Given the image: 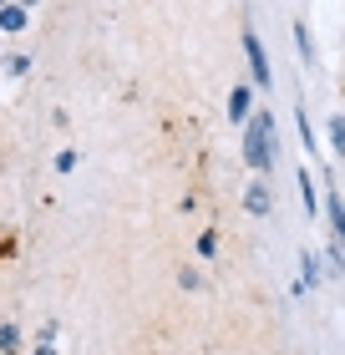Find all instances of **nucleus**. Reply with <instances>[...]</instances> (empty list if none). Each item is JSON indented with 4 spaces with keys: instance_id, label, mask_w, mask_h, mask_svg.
I'll list each match as a JSON object with an SVG mask.
<instances>
[{
    "instance_id": "1",
    "label": "nucleus",
    "mask_w": 345,
    "mask_h": 355,
    "mask_svg": "<svg viewBox=\"0 0 345 355\" xmlns=\"http://www.w3.org/2000/svg\"><path fill=\"white\" fill-rule=\"evenodd\" d=\"M244 163L254 173H269L274 168V117L269 112H254L244 122Z\"/></svg>"
},
{
    "instance_id": "2",
    "label": "nucleus",
    "mask_w": 345,
    "mask_h": 355,
    "mask_svg": "<svg viewBox=\"0 0 345 355\" xmlns=\"http://www.w3.org/2000/svg\"><path fill=\"white\" fill-rule=\"evenodd\" d=\"M244 61H249V82L254 87H274V71H269V56H264V41H259L254 36V31L249 26H244Z\"/></svg>"
},
{
    "instance_id": "3",
    "label": "nucleus",
    "mask_w": 345,
    "mask_h": 355,
    "mask_svg": "<svg viewBox=\"0 0 345 355\" xmlns=\"http://www.w3.org/2000/svg\"><path fill=\"white\" fill-rule=\"evenodd\" d=\"M244 208H249L254 218H269V214H274V193H269L264 178H254V183L244 188Z\"/></svg>"
},
{
    "instance_id": "4",
    "label": "nucleus",
    "mask_w": 345,
    "mask_h": 355,
    "mask_svg": "<svg viewBox=\"0 0 345 355\" xmlns=\"http://www.w3.org/2000/svg\"><path fill=\"white\" fill-rule=\"evenodd\" d=\"M254 117V87H234V92H228V122H249Z\"/></svg>"
},
{
    "instance_id": "5",
    "label": "nucleus",
    "mask_w": 345,
    "mask_h": 355,
    "mask_svg": "<svg viewBox=\"0 0 345 355\" xmlns=\"http://www.w3.org/2000/svg\"><path fill=\"white\" fill-rule=\"evenodd\" d=\"M294 183H300V208L315 218V214H320V188H315V178H310V168H300V178H294Z\"/></svg>"
},
{
    "instance_id": "6",
    "label": "nucleus",
    "mask_w": 345,
    "mask_h": 355,
    "mask_svg": "<svg viewBox=\"0 0 345 355\" xmlns=\"http://www.w3.org/2000/svg\"><path fill=\"white\" fill-rule=\"evenodd\" d=\"M26 6H15V0H10V6H0V31H6V36H21V31H26Z\"/></svg>"
},
{
    "instance_id": "7",
    "label": "nucleus",
    "mask_w": 345,
    "mask_h": 355,
    "mask_svg": "<svg viewBox=\"0 0 345 355\" xmlns=\"http://www.w3.org/2000/svg\"><path fill=\"white\" fill-rule=\"evenodd\" d=\"M320 284V259H315V254H300V289H315Z\"/></svg>"
},
{
    "instance_id": "8",
    "label": "nucleus",
    "mask_w": 345,
    "mask_h": 355,
    "mask_svg": "<svg viewBox=\"0 0 345 355\" xmlns=\"http://www.w3.org/2000/svg\"><path fill=\"white\" fill-rule=\"evenodd\" d=\"M294 51H300L305 61H315V41H310V26L305 21H294Z\"/></svg>"
},
{
    "instance_id": "9",
    "label": "nucleus",
    "mask_w": 345,
    "mask_h": 355,
    "mask_svg": "<svg viewBox=\"0 0 345 355\" xmlns=\"http://www.w3.org/2000/svg\"><path fill=\"white\" fill-rule=\"evenodd\" d=\"M0 71H6V76H26L31 71V56L26 51H10L6 61H0Z\"/></svg>"
},
{
    "instance_id": "10",
    "label": "nucleus",
    "mask_w": 345,
    "mask_h": 355,
    "mask_svg": "<svg viewBox=\"0 0 345 355\" xmlns=\"http://www.w3.org/2000/svg\"><path fill=\"white\" fill-rule=\"evenodd\" d=\"M21 350V330L15 325H0V355H15Z\"/></svg>"
},
{
    "instance_id": "11",
    "label": "nucleus",
    "mask_w": 345,
    "mask_h": 355,
    "mask_svg": "<svg viewBox=\"0 0 345 355\" xmlns=\"http://www.w3.org/2000/svg\"><path fill=\"white\" fill-rule=\"evenodd\" d=\"M330 153L345 157V117H330Z\"/></svg>"
},
{
    "instance_id": "12",
    "label": "nucleus",
    "mask_w": 345,
    "mask_h": 355,
    "mask_svg": "<svg viewBox=\"0 0 345 355\" xmlns=\"http://www.w3.org/2000/svg\"><path fill=\"white\" fill-rule=\"evenodd\" d=\"M294 122H300V137H305V148L315 153V127H310V112L300 107V112H294Z\"/></svg>"
},
{
    "instance_id": "13",
    "label": "nucleus",
    "mask_w": 345,
    "mask_h": 355,
    "mask_svg": "<svg viewBox=\"0 0 345 355\" xmlns=\"http://www.w3.org/2000/svg\"><path fill=\"white\" fill-rule=\"evenodd\" d=\"M325 264H330L335 274L345 269V244H340V239H335V244H330V249H325Z\"/></svg>"
},
{
    "instance_id": "14",
    "label": "nucleus",
    "mask_w": 345,
    "mask_h": 355,
    "mask_svg": "<svg viewBox=\"0 0 345 355\" xmlns=\"http://www.w3.org/2000/svg\"><path fill=\"white\" fill-rule=\"evenodd\" d=\"M199 254L213 259V254H219V234H199Z\"/></svg>"
},
{
    "instance_id": "15",
    "label": "nucleus",
    "mask_w": 345,
    "mask_h": 355,
    "mask_svg": "<svg viewBox=\"0 0 345 355\" xmlns=\"http://www.w3.org/2000/svg\"><path fill=\"white\" fill-rule=\"evenodd\" d=\"M76 168V148H61L56 153V173H71Z\"/></svg>"
},
{
    "instance_id": "16",
    "label": "nucleus",
    "mask_w": 345,
    "mask_h": 355,
    "mask_svg": "<svg viewBox=\"0 0 345 355\" xmlns=\"http://www.w3.org/2000/svg\"><path fill=\"white\" fill-rule=\"evenodd\" d=\"M325 208H330V223H335V218L345 214V198H340V193H335V188H330V193H325Z\"/></svg>"
},
{
    "instance_id": "17",
    "label": "nucleus",
    "mask_w": 345,
    "mask_h": 355,
    "mask_svg": "<svg viewBox=\"0 0 345 355\" xmlns=\"http://www.w3.org/2000/svg\"><path fill=\"white\" fill-rule=\"evenodd\" d=\"M335 239H340V244H345V214L335 218Z\"/></svg>"
},
{
    "instance_id": "18",
    "label": "nucleus",
    "mask_w": 345,
    "mask_h": 355,
    "mask_svg": "<svg viewBox=\"0 0 345 355\" xmlns=\"http://www.w3.org/2000/svg\"><path fill=\"white\" fill-rule=\"evenodd\" d=\"M31 355H56V350H51V340H46V345H41V350H31Z\"/></svg>"
},
{
    "instance_id": "19",
    "label": "nucleus",
    "mask_w": 345,
    "mask_h": 355,
    "mask_svg": "<svg viewBox=\"0 0 345 355\" xmlns=\"http://www.w3.org/2000/svg\"><path fill=\"white\" fill-rule=\"evenodd\" d=\"M15 6H26V10H31V6H41V0H15Z\"/></svg>"
},
{
    "instance_id": "20",
    "label": "nucleus",
    "mask_w": 345,
    "mask_h": 355,
    "mask_svg": "<svg viewBox=\"0 0 345 355\" xmlns=\"http://www.w3.org/2000/svg\"><path fill=\"white\" fill-rule=\"evenodd\" d=\"M0 6H10V0H0Z\"/></svg>"
}]
</instances>
